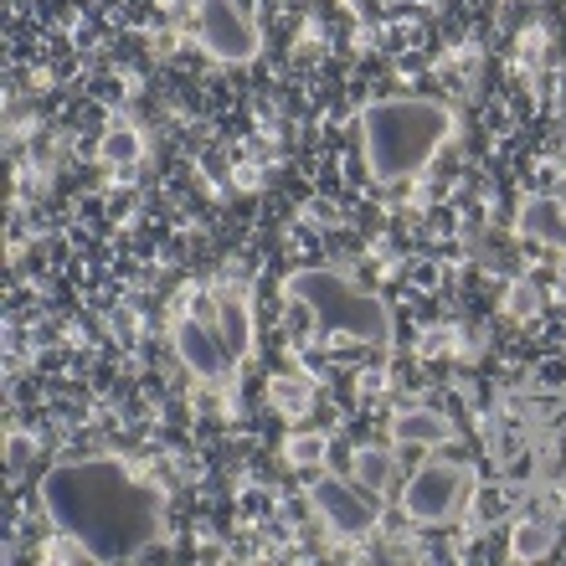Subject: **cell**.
<instances>
[{
  "mask_svg": "<svg viewBox=\"0 0 566 566\" xmlns=\"http://www.w3.org/2000/svg\"><path fill=\"white\" fill-rule=\"evenodd\" d=\"M170 345H176L180 366H186L196 381H227L232 366H238L222 340V329L211 325V319H201V314H180L176 329H170Z\"/></svg>",
  "mask_w": 566,
  "mask_h": 566,
  "instance_id": "cell-7",
  "label": "cell"
},
{
  "mask_svg": "<svg viewBox=\"0 0 566 566\" xmlns=\"http://www.w3.org/2000/svg\"><path fill=\"white\" fill-rule=\"evenodd\" d=\"M211 325L222 329L232 360H253L258 356V325H253V298L242 294L238 283H217L211 289Z\"/></svg>",
  "mask_w": 566,
  "mask_h": 566,
  "instance_id": "cell-8",
  "label": "cell"
},
{
  "mask_svg": "<svg viewBox=\"0 0 566 566\" xmlns=\"http://www.w3.org/2000/svg\"><path fill=\"white\" fill-rule=\"evenodd\" d=\"M360 391H366V397H381V391H387V371H366L360 376Z\"/></svg>",
  "mask_w": 566,
  "mask_h": 566,
  "instance_id": "cell-19",
  "label": "cell"
},
{
  "mask_svg": "<svg viewBox=\"0 0 566 566\" xmlns=\"http://www.w3.org/2000/svg\"><path fill=\"white\" fill-rule=\"evenodd\" d=\"M515 232L546 248H566V207L556 196H525L515 211Z\"/></svg>",
  "mask_w": 566,
  "mask_h": 566,
  "instance_id": "cell-11",
  "label": "cell"
},
{
  "mask_svg": "<svg viewBox=\"0 0 566 566\" xmlns=\"http://www.w3.org/2000/svg\"><path fill=\"white\" fill-rule=\"evenodd\" d=\"M453 108L443 98H376L360 108V149H366V170L376 186H402L422 176L438 149L453 139Z\"/></svg>",
  "mask_w": 566,
  "mask_h": 566,
  "instance_id": "cell-2",
  "label": "cell"
},
{
  "mask_svg": "<svg viewBox=\"0 0 566 566\" xmlns=\"http://www.w3.org/2000/svg\"><path fill=\"white\" fill-rule=\"evenodd\" d=\"M93 155H98V165H104V170H119V176H124V170H135V165L149 155V139H145V129H139L135 119H108Z\"/></svg>",
  "mask_w": 566,
  "mask_h": 566,
  "instance_id": "cell-10",
  "label": "cell"
},
{
  "mask_svg": "<svg viewBox=\"0 0 566 566\" xmlns=\"http://www.w3.org/2000/svg\"><path fill=\"white\" fill-rule=\"evenodd\" d=\"M479 474L459 459H428L402 490V515L412 525H453L469 510Z\"/></svg>",
  "mask_w": 566,
  "mask_h": 566,
  "instance_id": "cell-4",
  "label": "cell"
},
{
  "mask_svg": "<svg viewBox=\"0 0 566 566\" xmlns=\"http://www.w3.org/2000/svg\"><path fill=\"white\" fill-rule=\"evenodd\" d=\"M329 459V432L319 428H298L283 438V463L289 469H298V474H319Z\"/></svg>",
  "mask_w": 566,
  "mask_h": 566,
  "instance_id": "cell-15",
  "label": "cell"
},
{
  "mask_svg": "<svg viewBox=\"0 0 566 566\" xmlns=\"http://www.w3.org/2000/svg\"><path fill=\"white\" fill-rule=\"evenodd\" d=\"M521 505V490H510V484H474L469 494V531H494V525H505Z\"/></svg>",
  "mask_w": 566,
  "mask_h": 566,
  "instance_id": "cell-12",
  "label": "cell"
},
{
  "mask_svg": "<svg viewBox=\"0 0 566 566\" xmlns=\"http://www.w3.org/2000/svg\"><path fill=\"white\" fill-rule=\"evenodd\" d=\"M505 314H510V319H536V314H541V289H536V283H510V289H505Z\"/></svg>",
  "mask_w": 566,
  "mask_h": 566,
  "instance_id": "cell-17",
  "label": "cell"
},
{
  "mask_svg": "<svg viewBox=\"0 0 566 566\" xmlns=\"http://www.w3.org/2000/svg\"><path fill=\"white\" fill-rule=\"evenodd\" d=\"M269 407L279 418L298 422L314 407V381L304 371H273L269 376Z\"/></svg>",
  "mask_w": 566,
  "mask_h": 566,
  "instance_id": "cell-13",
  "label": "cell"
},
{
  "mask_svg": "<svg viewBox=\"0 0 566 566\" xmlns=\"http://www.w3.org/2000/svg\"><path fill=\"white\" fill-rule=\"evenodd\" d=\"M42 515L93 566H129L165 541V494L124 459H62L36 484Z\"/></svg>",
  "mask_w": 566,
  "mask_h": 566,
  "instance_id": "cell-1",
  "label": "cell"
},
{
  "mask_svg": "<svg viewBox=\"0 0 566 566\" xmlns=\"http://www.w3.org/2000/svg\"><path fill=\"white\" fill-rule=\"evenodd\" d=\"M387 432L397 448H443L459 438L453 418H443L438 407H402V412L387 418Z\"/></svg>",
  "mask_w": 566,
  "mask_h": 566,
  "instance_id": "cell-9",
  "label": "cell"
},
{
  "mask_svg": "<svg viewBox=\"0 0 566 566\" xmlns=\"http://www.w3.org/2000/svg\"><path fill=\"white\" fill-rule=\"evenodd\" d=\"M350 474H356L366 490H387L391 479H397V459H391V448H381V443H360L356 459H350Z\"/></svg>",
  "mask_w": 566,
  "mask_h": 566,
  "instance_id": "cell-16",
  "label": "cell"
},
{
  "mask_svg": "<svg viewBox=\"0 0 566 566\" xmlns=\"http://www.w3.org/2000/svg\"><path fill=\"white\" fill-rule=\"evenodd\" d=\"M310 505L340 541H366L381 525V490H366L356 474L345 479V474L319 469L310 484Z\"/></svg>",
  "mask_w": 566,
  "mask_h": 566,
  "instance_id": "cell-6",
  "label": "cell"
},
{
  "mask_svg": "<svg viewBox=\"0 0 566 566\" xmlns=\"http://www.w3.org/2000/svg\"><path fill=\"white\" fill-rule=\"evenodd\" d=\"M556 552V525L546 515H525L515 521V536H510V562H546Z\"/></svg>",
  "mask_w": 566,
  "mask_h": 566,
  "instance_id": "cell-14",
  "label": "cell"
},
{
  "mask_svg": "<svg viewBox=\"0 0 566 566\" xmlns=\"http://www.w3.org/2000/svg\"><path fill=\"white\" fill-rule=\"evenodd\" d=\"M196 42L222 67H248L263 52V27L248 0H201L196 6Z\"/></svg>",
  "mask_w": 566,
  "mask_h": 566,
  "instance_id": "cell-5",
  "label": "cell"
},
{
  "mask_svg": "<svg viewBox=\"0 0 566 566\" xmlns=\"http://www.w3.org/2000/svg\"><path fill=\"white\" fill-rule=\"evenodd\" d=\"M31 459H36V438H31V432H6V469H11V479L21 474Z\"/></svg>",
  "mask_w": 566,
  "mask_h": 566,
  "instance_id": "cell-18",
  "label": "cell"
},
{
  "mask_svg": "<svg viewBox=\"0 0 566 566\" xmlns=\"http://www.w3.org/2000/svg\"><path fill=\"white\" fill-rule=\"evenodd\" d=\"M283 298L310 314L314 335L356 340V345H371V350H387L397 340L391 304L381 294H371V289H360L340 269H294L283 279Z\"/></svg>",
  "mask_w": 566,
  "mask_h": 566,
  "instance_id": "cell-3",
  "label": "cell"
}]
</instances>
